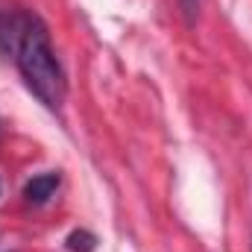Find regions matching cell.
<instances>
[{
	"instance_id": "1",
	"label": "cell",
	"mask_w": 252,
	"mask_h": 252,
	"mask_svg": "<svg viewBox=\"0 0 252 252\" xmlns=\"http://www.w3.org/2000/svg\"><path fill=\"white\" fill-rule=\"evenodd\" d=\"M0 53L18 67L24 85L53 112L67 97V76L56 59L50 30L30 9H0Z\"/></svg>"
},
{
	"instance_id": "2",
	"label": "cell",
	"mask_w": 252,
	"mask_h": 252,
	"mask_svg": "<svg viewBox=\"0 0 252 252\" xmlns=\"http://www.w3.org/2000/svg\"><path fill=\"white\" fill-rule=\"evenodd\" d=\"M59 173L56 170H47V173H38V176H32L27 185H24V199L27 202H32V205H44V202H50L53 196H56V190H59Z\"/></svg>"
},
{
	"instance_id": "3",
	"label": "cell",
	"mask_w": 252,
	"mask_h": 252,
	"mask_svg": "<svg viewBox=\"0 0 252 252\" xmlns=\"http://www.w3.org/2000/svg\"><path fill=\"white\" fill-rule=\"evenodd\" d=\"M94 247H97V238L91 232H73L67 238V250L70 252H91Z\"/></svg>"
},
{
	"instance_id": "4",
	"label": "cell",
	"mask_w": 252,
	"mask_h": 252,
	"mask_svg": "<svg viewBox=\"0 0 252 252\" xmlns=\"http://www.w3.org/2000/svg\"><path fill=\"white\" fill-rule=\"evenodd\" d=\"M179 6H182L185 21H188V24H193V21H196V12H199V0H179Z\"/></svg>"
}]
</instances>
